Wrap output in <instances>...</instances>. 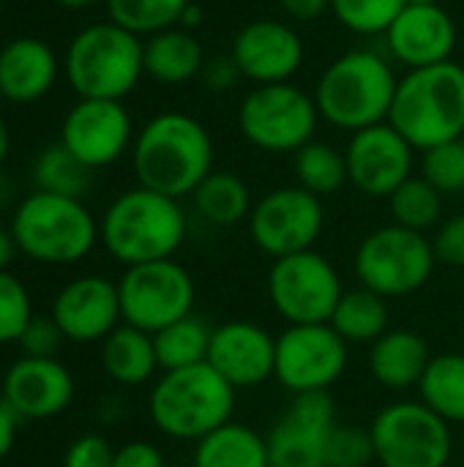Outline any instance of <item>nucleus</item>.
I'll return each instance as SVG.
<instances>
[{
	"label": "nucleus",
	"instance_id": "obj_4",
	"mask_svg": "<svg viewBox=\"0 0 464 467\" xmlns=\"http://www.w3.org/2000/svg\"><path fill=\"white\" fill-rule=\"evenodd\" d=\"M98 235L104 249L126 268L170 260L186 238V216L178 200L137 186L109 202Z\"/></svg>",
	"mask_w": 464,
	"mask_h": 467
},
{
	"label": "nucleus",
	"instance_id": "obj_36",
	"mask_svg": "<svg viewBox=\"0 0 464 467\" xmlns=\"http://www.w3.org/2000/svg\"><path fill=\"white\" fill-rule=\"evenodd\" d=\"M405 5V0H331L339 25L358 36H386Z\"/></svg>",
	"mask_w": 464,
	"mask_h": 467
},
{
	"label": "nucleus",
	"instance_id": "obj_2",
	"mask_svg": "<svg viewBox=\"0 0 464 467\" xmlns=\"http://www.w3.org/2000/svg\"><path fill=\"white\" fill-rule=\"evenodd\" d=\"M399 77L372 49H350L331 60L314 85V104L323 120L342 131H361L388 123Z\"/></svg>",
	"mask_w": 464,
	"mask_h": 467
},
{
	"label": "nucleus",
	"instance_id": "obj_43",
	"mask_svg": "<svg viewBox=\"0 0 464 467\" xmlns=\"http://www.w3.org/2000/svg\"><path fill=\"white\" fill-rule=\"evenodd\" d=\"M200 77H202L205 88L213 90V93H227V90H232L243 79V74L235 66L232 55H213V57H208L202 71H200Z\"/></svg>",
	"mask_w": 464,
	"mask_h": 467
},
{
	"label": "nucleus",
	"instance_id": "obj_46",
	"mask_svg": "<svg viewBox=\"0 0 464 467\" xmlns=\"http://www.w3.org/2000/svg\"><path fill=\"white\" fill-rule=\"evenodd\" d=\"M16 424H19V419L0 402V460H3V457L11 451V446H14Z\"/></svg>",
	"mask_w": 464,
	"mask_h": 467
},
{
	"label": "nucleus",
	"instance_id": "obj_19",
	"mask_svg": "<svg viewBox=\"0 0 464 467\" xmlns=\"http://www.w3.org/2000/svg\"><path fill=\"white\" fill-rule=\"evenodd\" d=\"M52 320L68 342H104L123 323L118 285L104 276L71 279L52 301Z\"/></svg>",
	"mask_w": 464,
	"mask_h": 467
},
{
	"label": "nucleus",
	"instance_id": "obj_9",
	"mask_svg": "<svg viewBox=\"0 0 464 467\" xmlns=\"http://www.w3.org/2000/svg\"><path fill=\"white\" fill-rule=\"evenodd\" d=\"M317 104L293 82L254 85L238 107L241 134L265 153H295L314 140Z\"/></svg>",
	"mask_w": 464,
	"mask_h": 467
},
{
	"label": "nucleus",
	"instance_id": "obj_50",
	"mask_svg": "<svg viewBox=\"0 0 464 467\" xmlns=\"http://www.w3.org/2000/svg\"><path fill=\"white\" fill-rule=\"evenodd\" d=\"M60 8H68V11H82V8H90L96 5L98 0H55Z\"/></svg>",
	"mask_w": 464,
	"mask_h": 467
},
{
	"label": "nucleus",
	"instance_id": "obj_10",
	"mask_svg": "<svg viewBox=\"0 0 464 467\" xmlns=\"http://www.w3.org/2000/svg\"><path fill=\"white\" fill-rule=\"evenodd\" d=\"M383 467H446L454 451L451 424L424 402L386 405L369 424Z\"/></svg>",
	"mask_w": 464,
	"mask_h": 467
},
{
	"label": "nucleus",
	"instance_id": "obj_18",
	"mask_svg": "<svg viewBox=\"0 0 464 467\" xmlns=\"http://www.w3.org/2000/svg\"><path fill=\"white\" fill-rule=\"evenodd\" d=\"M243 79L254 85L290 82L304 66V41L298 30L282 19L246 22L230 47Z\"/></svg>",
	"mask_w": 464,
	"mask_h": 467
},
{
	"label": "nucleus",
	"instance_id": "obj_54",
	"mask_svg": "<svg viewBox=\"0 0 464 467\" xmlns=\"http://www.w3.org/2000/svg\"><path fill=\"white\" fill-rule=\"evenodd\" d=\"M312 467H325V465H312Z\"/></svg>",
	"mask_w": 464,
	"mask_h": 467
},
{
	"label": "nucleus",
	"instance_id": "obj_31",
	"mask_svg": "<svg viewBox=\"0 0 464 467\" xmlns=\"http://www.w3.org/2000/svg\"><path fill=\"white\" fill-rule=\"evenodd\" d=\"M211 334L213 328L200 320L197 315H186L167 328L153 334V348H156V361L159 369L172 372V369H186L194 364L208 361V348H211Z\"/></svg>",
	"mask_w": 464,
	"mask_h": 467
},
{
	"label": "nucleus",
	"instance_id": "obj_29",
	"mask_svg": "<svg viewBox=\"0 0 464 467\" xmlns=\"http://www.w3.org/2000/svg\"><path fill=\"white\" fill-rule=\"evenodd\" d=\"M197 213L216 227H232L252 213V194L243 178L227 170H213L191 194Z\"/></svg>",
	"mask_w": 464,
	"mask_h": 467
},
{
	"label": "nucleus",
	"instance_id": "obj_41",
	"mask_svg": "<svg viewBox=\"0 0 464 467\" xmlns=\"http://www.w3.org/2000/svg\"><path fill=\"white\" fill-rule=\"evenodd\" d=\"M432 249L438 263L449 268H464V213L446 219L438 227L432 238Z\"/></svg>",
	"mask_w": 464,
	"mask_h": 467
},
{
	"label": "nucleus",
	"instance_id": "obj_23",
	"mask_svg": "<svg viewBox=\"0 0 464 467\" xmlns=\"http://www.w3.org/2000/svg\"><path fill=\"white\" fill-rule=\"evenodd\" d=\"M57 79L55 49L36 38L19 36L0 49V96L11 104L38 101Z\"/></svg>",
	"mask_w": 464,
	"mask_h": 467
},
{
	"label": "nucleus",
	"instance_id": "obj_51",
	"mask_svg": "<svg viewBox=\"0 0 464 467\" xmlns=\"http://www.w3.org/2000/svg\"><path fill=\"white\" fill-rule=\"evenodd\" d=\"M407 5H440V0H405Z\"/></svg>",
	"mask_w": 464,
	"mask_h": 467
},
{
	"label": "nucleus",
	"instance_id": "obj_40",
	"mask_svg": "<svg viewBox=\"0 0 464 467\" xmlns=\"http://www.w3.org/2000/svg\"><path fill=\"white\" fill-rule=\"evenodd\" d=\"M63 331L57 328V323L41 315H33L30 323L25 326L22 337H19V348L27 358H55V353L63 345Z\"/></svg>",
	"mask_w": 464,
	"mask_h": 467
},
{
	"label": "nucleus",
	"instance_id": "obj_7",
	"mask_svg": "<svg viewBox=\"0 0 464 467\" xmlns=\"http://www.w3.org/2000/svg\"><path fill=\"white\" fill-rule=\"evenodd\" d=\"M11 235L25 257L46 265L79 263L101 238L98 224L82 200L49 192H33L16 205Z\"/></svg>",
	"mask_w": 464,
	"mask_h": 467
},
{
	"label": "nucleus",
	"instance_id": "obj_16",
	"mask_svg": "<svg viewBox=\"0 0 464 467\" xmlns=\"http://www.w3.org/2000/svg\"><path fill=\"white\" fill-rule=\"evenodd\" d=\"M416 148L391 126L377 123L350 137L345 148L347 178L366 197H391L413 175Z\"/></svg>",
	"mask_w": 464,
	"mask_h": 467
},
{
	"label": "nucleus",
	"instance_id": "obj_1",
	"mask_svg": "<svg viewBox=\"0 0 464 467\" xmlns=\"http://www.w3.org/2000/svg\"><path fill=\"white\" fill-rule=\"evenodd\" d=\"M131 167L139 186L172 200L191 197L213 172V140L186 112L153 115L131 145Z\"/></svg>",
	"mask_w": 464,
	"mask_h": 467
},
{
	"label": "nucleus",
	"instance_id": "obj_15",
	"mask_svg": "<svg viewBox=\"0 0 464 467\" xmlns=\"http://www.w3.org/2000/svg\"><path fill=\"white\" fill-rule=\"evenodd\" d=\"M60 142L85 167L101 170L134 145V123L123 101L79 99L63 118Z\"/></svg>",
	"mask_w": 464,
	"mask_h": 467
},
{
	"label": "nucleus",
	"instance_id": "obj_35",
	"mask_svg": "<svg viewBox=\"0 0 464 467\" xmlns=\"http://www.w3.org/2000/svg\"><path fill=\"white\" fill-rule=\"evenodd\" d=\"M189 3L191 0H107V14L134 36H153L175 27Z\"/></svg>",
	"mask_w": 464,
	"mask_h": 467
},
{
	"label": "nucleus",
	"instance_id": "obj_27",
	"mask_svg": "<svg viewBox=\"0 0 464 467\" xmlns=\"http://www.w3.org/2000/svg\"><path fill=\"white\" fill-rule=\"evenodd\" d=\"M101 367L107 378L120 386H142L159 369L153 334L139 331L129 323H120L101 342Z\"/></svg>",
	"mask_w": 464,
	"mask_h": 467
},
{
	"label": "nucleus",
	"instance_id": "obj_33",
	"mask_svg": "<svg viewBox=\"0 0 464 467\" xmlns=\"http://www.w3.org/2000/svg\"><path fill=\"white\" fill-rule=\"evenodd\" d=\"M293 170H295L298 186L317 197L334 194L345 183H350L345 150H336L334 145L320 142V140H312L301 150H295Z\"/></svg>",
	"mask_w": 464,
	"mask_h": 467
},
{
	"label": "nucleus",
	"instance_id": "obj_53",
	"mask_svg": "<svg viewBox=\"0 0 464 467\" xmlns=\"http://www.w3.org/2000/svg\"><path fill=\"white\" fill-rule=\"evenodd\" d=\"M462 457H464V430H462Z\"/></svg>",
	"mask_w": 464,
	"mask_h": 467
},
{
	"label": "nucleus",
	"instance_id": "obj_14",
	"mask_svg": "<svg viewBox=\"0 0 464 467\" xmlns=\"http://www.w3.org/2000/svg\"><path fill=\"white\" fill-rule=\"evenodd\" d=\"M325 224V211L317 194L301 186H282L252 205L249 235L254 246L279 260L306 252L317 244Z\"/></svg>",
	"mask_w": 464,
	"mask_h": 467
},
{
	"label": "nucleus",
	"instance_id": "obj_32",
	"mask_svg": "<svg viewBox=\"0 0 464 467\" xmlns=\"http://www.w3.org/2000/svg\"><path fill=\"white\" fill-rule=\"evenodd\" d=\"M90 181H93V170L85 167L63 142L46 145L33 161L36 192L82 200L90 189Z\"/></svg>",
	"mask_w": 464,
	"mask_h": 467
},
{
	"label": "nucleus",
	"instance_id": "obj_24",
	"mask_svg": "<svg viewBox=\"0 0 464 467\" xmlns=\"http://www.w3.org/2000/svg\"><path fill=\"white\" fill-rule=\"evenodd\" d=\"M429 361V345L410 328H388L369 350V372L388 391H407L418 386Z\"/></svg>",
	"mask_w": 464,
	"mask_h": 467
},
{
	"label": "nucleus",
	"instance_id": "obj_5",
	"mask_svg": "<svg viewBox=\"0 0 464 467\" xmlns=\"http://www.w3.org/2000/svg\"><path fill=\"white\" fill-rule=\"evenodd\" d=\"M232 410L235 389L208 361L164 372L148 400L156 430L167 438L191 443L232 421Z\"/></svg>",
	"mask_w": 464,
	"mask_h": 467
},
{
	"label": "nucleus",
	"instance_id": "obj_39",
	"mask_svg": "<svg viewBox=\"0 0 464 467\" xmlns=\"http://www.w3.org/2000/svg\"><path fill=\"white\" fill-rule=\"evenodd\" d=\"M30 317L33 309H30L27 287L14 274L0 271V345L19 342Z\"/></svg>",
	"mask_w": 464,
	"mask_h": 467
},
{
	"label": "nucleus",
	"instance_id": "obj_38",
	"mask_svg": "<svg viewBox=\"0 0 464 467\" xmlns=\"http://www.w3.org/2000/svg\"><path fill=\"white\" fill-rule=\"evenodd\" d=\"M375 460V443L369 430L336 424L328 435L323 465L325 467H366Z\"/></svg>",
	"mask_w": 464,
	"mask_h": 467
},
{
	"label": "nucleus",
	"instance_id": "obj_28",
	"mask_svg": "<svg viewBox=\"0 0 464 467\" xmlns=\"http://www.w3.org/2000/svg\"><path fill=\"white\" fill-rule=\"evenodd\" d=\"M388 298L356 287L345 290L334 315H331V328L347 342V345H372L388 331Z\"/></svg>",
	"mask_w": 464,
	"mask_h": 467
},
{
	"label": "nucleus",
	"instance_id": "obj_30",
	"mask_svg": "<svg viewBox=\"0 0 464 467\" xmlns=\"http://www.w3.org/2000/svg\"><path fill=\"white\" fill-rule=\"evenodd\" d=\"M421 402L449 424L464 427V356L443 353L432 356L421 383Z\"/></svg>",
	"mask_w": 464,
	"mask_h": 467
},
{
	"label": "nucleus",
	"instance_id": "obj_26",
	"mask_svg": "<svg viewBox=\"0 0 464 467\" xmlns=\"http://www.w3.org/2000/svg\"><path fill=\"white\" fill-rule=\"evenodd\" d=\"M191 467H271L268 441L246 424L227 421L194 443Z\"/></svg>",
	"mask_w": 464,
	"mask_h": 467
},
{
	"label": "nucleus",
	"instance_id": "obj_44",
	"mask_svg": "<svg viewBox=\"0 0 464 467\" xmlns=\"http://www.w3.org/2000/svg\"><path fill=\"white\" fill-rule=\"evenodd\" d=\"M112 467H167L164 465V454L145 441H131L123 443L120 449H115V462Z\"/></svg>",
	"mask_w": 464,
	"mask_h": 467
},
{
	"label": "nucleus",
	"instance_id": "obj_17",
	"mask_svg": "<svg viewBox=\"0 0 464 467\" xmlns=\"http://www.w3.org/2000/svg\"><path fill=\"white\" fill-rule=\"evenodd\" d=\"M334 427L336 408L328 391L298 394L265 438L271 467L323 465V451Z\"/></svg>",
	"mask_w": 464,
	"mask_h": 467
},
{
	"label": "nucleus",
	"instance_id": "obj_49",
	"mask_svg": "<svg viewBox=\"0 0 464 467\" xmlns=\"http://www.w3.org/2000/svg\"><path fill=\"white\" fill-rule=\"evenodd\" d=\"M8 148H11V134H8L5 118L0 115V167H3V161H5V156H8Z\"/></svg>",
	"mask_w": 464,
	"mask_h": 467
},
{
	"label": "nucleus",
	"instance_id": "obj_12",
	"mask_svg": "<svg viewBox=\"0 0 464 467\" xmlns=\"http://www.w3.org/2000/svg\"><path fill=\"white\" fill-rule=\"evenodd\" d=\"M118 296L123 323L148 334L191 315L197 298L191 274L172 257L129 265L118 282Z\"/></svg>",
	"mask_w": 464,
	"mask_h": 467
},
{
	"label": "nucleus",
	"instance_id": "obj_45",
	"mask_svg": "<svg viewBox=\"0 0 464 467\" xmlns=\"http://www.w3.org/2000/svg\"><path fill=\"white\" fill-rule=\"evenodd\" d=\"M279 5L290 19L312 22L331 8V0H279Z\"/></svg>",
	"mask_w": 464,
	"mask_h": 467
},
{
	"label": "nucleus",
	"instance_id": "obj_42",
	"mask_svg": "<svg viewBox=\"0 0 464 467\" xmlns=\"http://www.w3.org/2000/svg\"><path fill=\"white\" fill-rule=\"evenodd\" d=\"M112 462H115V449L109 446L107 438L82 435L68 446L63 467H112Z\"/></svg>",
	"mask_w": 464,
	"mask_h": 467
},
{
	"label": "nucleus",
	"instance_id": "obj_6",
	"mask_svg": "<svg viewBox=\"0 0 464 467\" xmlns=\"http://www.w3.org/2000/svg\"><path fill=\"white\" fill-rule=\"evenodd\" d=\"M145 41L112 19L82 27L63 57V71L79 99L123 101L142 79Z\"/></svg>",
	"mask_w": 464,
	"mask_h": 467
},
{
	"label": "nucleus",
	"instance_id": "obj_8",
	"mask_svg": "<svg viewBox=\"0 0 464 467\" xmlns=\"http://www.w3.org/2000/svg\"><path fill=\"white\" fill-rule=\"evenodd\" d=\"M353 265L361 287L383 298H405L429 282L438 257L424 233L386 224L358 244Z\"/></svg>",
	"mask_w": 464,
	"mask_h": 467
},
{
	"label": "nucleus",
	"instance_id": "obj_13",
	"mask_svg": "<svg viewBox=\"0 0 464 467\" xmlns=\"http://www.w3.org/2000/svg\"><path fill=\"white\" fill-rule=\"evenodd\" d=\"M347 348L331 323L287 326L276 337L273 378L293 397L328 391L347 367Z\"/></svg>",
	"mask_w": 464,
	"mask_h": 467
},
{
	"label": "nucleus",
	"instance_id": "obj_21",
	"mask_svg": "<svg viewBox=\"0 0 464 467\" xmlns=\"http://www.w3.org/2000/svg\"><path fill=\"white\" fill-rule=\"evenodd\" d=\"M74 400V378L57 358L14 361L3 378L0 402L19 419H52Z\"/></svg>",
	"mask_w": 464,
	"mask_h": 467
},
{
	"label": "nucleus",
	"instance_id": "obj_52",
	"mask_svg": "<svg viewBox=\"0 0 464 467\" xmlns=\"http://www.w3.org/2000/svg\"><path fill=\"white\" fill-rule=\"evenodd\" d=\"M0 19H3V0H0Z\"/></svg>",
	"mask_w": 464,
	"mask_h": 467
},
{
	"label": "nucleus",
	"instance_id": "obj_48",
	"mask_svg": "<svg viewBox=\"0 0 464 467\" xmlns=\"http://www.w3.org/2000/svg\"><path fill=\"white\" fill-rule=\"evenodd\" d=\"M202 8L191 0L189 5H186V11L180 14V22H178V27H186V30H191L194 33V27H200L202 25Z\"/></svg>",
	"mask_w": 464,
	"mask_h": 467
},
{
	"label": "nucleus",
	"instance_id": "obj_34",
	"mask_svg": "<svg viewBox=\"0 0 464 467\" xmlns=\"http://www.w3.org/2000/svg\"><path fill=\"white\" fill-rule=\"evenodd\" d=\"M388 208H391L394 224L416 230V233H427V230L438 227V222L443 216V194L427 178L410 175L388 197Z\"/></svg>",
	"mask_w": 464,
	"mask_h": 467
},
{
	"label": "nucleus",
	"instance_id": "obj_22",
	"mask_svg": "<svg viewBox=\"0 0 464 467\" xmlns=\"http://www.w3.org/2000/svg\"><path fill=\"white\" fill-rule=\"evenodd\" d=\"M386 44L407 71L438 66L457 49V22L443 5H405L388 27Z\"/></svg>",
	"mask_w": 464,
	"mask_h": 467
},
{
	"label": "nucleus",
	"instance_id": "obj_25",
	"mask_svg": "<svg viewBox=\"0 0 464 467\" xmlns=\"http://www.w3.org/2000/svg\"><path fill=\"white\" fill-rule=\"evenodd\" d=\"M205 52L200 38L186 27H167L148 36L142 49L145 74L159 85H186L200 77L205 66Z\"/></svg>",
	"mask_w": 464,
	"mask_h": 467
},
{
	"label": "nucleus",
	"instance_id": "obj_11",
	"mask_svg": "<svg viewBox=\"0 0 464 467\" xmlns=\"http://www.w3.org/2000/svg\"><path fill=\"white\" fill-rule=\"evenodd\" d=\"M271 306L287 326L331 323V315L345 293L331 260L306 249L273 260L265 282Z\"/></svg>",
	"mask_w": 464,
	"mask_h": 467
},
{
	"label": "nucleus",
	"instance_id": "obj_47",
	"mask_svg": "<svg viewBox=\"0 0 464 467\" xmlns=\"http://www.w3.org/2000/svg\"><path fill=\"white\" fill-rule=\"evenodd\" d=\"M16 252H19V249H16V244H14L11 230H3V227H0V271H8V265H11V260H14Z\"/></svg>",
	"mask_w": 464,
	"mask_h": 467
},
{
	"label": "nucleus",
	"instance_id": "obj_37",
	"mask_svg": "<svg viewBox=\"0 0 464 467\" xmlns=\"http://www.w3.org/2000/svg\"><path fill=\"white\" fill-rule=\"evenodd\" d=\"M421 178H427L440 194H454L464 189V137L424 150Z\"/></svg>",
	"mask_w": 464,
	"mask_h": 467
},
{
	"label": "nucleus",
	"instance_id": "obj_20",
	"mask_svg": "<svg viewBox=\"0 0 464 467\" xmlns=\"http://www.w3.org/2000/svg\"><path fill=\"white\" fill-rule=\"evenodd\" d=\"M208 364L238 391L257 389L273 378L276 337L249 320H230L213 328Z\"/></svg>",
	"mask_w": 464,
	"mask_h": 467
},
{
	"label": "nucleus",
	"instance_id": "obj_3",
	"mask_svg": "<svg viewBox=\"0 0 464 467\" xmlns=\"http://www.w3.org/2000/svg\"><path fill=\"white\" fill-rule=\"evenodd\" d=\"M388 123L421 153L462 140L464 66L446 60L407 71L397 85Z\"/></svg>",
	"mask_w": 464,
	"mask_h": 467
}]
</instances>
